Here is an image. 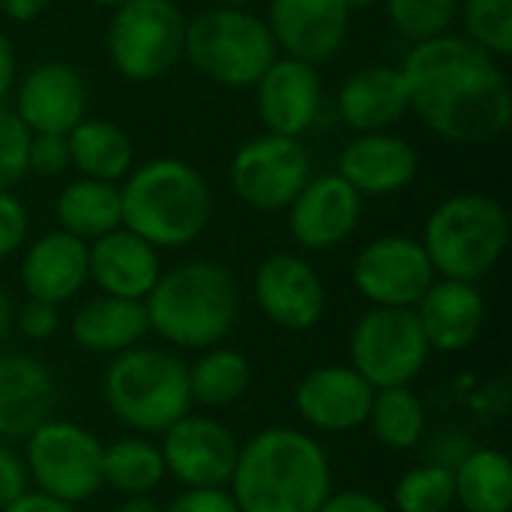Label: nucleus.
Segmentation results:
<instances>
[{
	"mask_svg": "<svg viewBox=\"0 0 512 512\" xmlns=\"http://www.w3.org/2000/svg\"><path fill=\"white\" fill-rule=\"evenodd\" d=\"M351 6L345 0H270L267 27L285 57L303 63L330 60L348 39Z\"/></svg>",
	"mask_w": 512,
	"mask_h": 512,
	"instance_id": "nucleus-15",
	"label": "nucleus"
},
{
	"mask_svg": "<svg viewBox=\"0 0 512 512\" xmlns=\"http://www.w3.org/2000/svg\"><path fill=\"white\" fill-rule=\"evenodd\" d=\"M456 504L465 512L512 510V462L495 447H471L453 468Z\"/></svg>",
	"mask_w": 512,
	"mask_h": 512,
	"instance_id": "nucleus-29",
	"label": "nucleus"
},
{
	"mask_svg": "<svg viewBox=\"0 0 512 512\" xmlns=\"http://www.w3.org/2000/svg\"><path fill=\"white\" fill-rule=\"evenodd\" d=\"M165 512H240L228 489H183Z\"/></svg>",
	"mask_w": 512,
	"mask_h": 512,
	"instance_id": "nucleus-41",
	"label": "nucleus"
},
{
	"mask_svg": "<svg viewBox=\"0 0 512 512\" xmlns=\"http://www.w3.org/2000/svg\"><path fill=\"white\" fill-rule=\"evenodd\" d=\"M255 90L258 117L267 132L300 138L315 126L321 111V78L312 63L276 57L255 81Z\"/></svg>",
	"mask_w": 512,
	"mask_h": 512,
	"instance_id": "nucleus-19",
	"label": "nucleus"
},
{
	"mask_svg": "<svg viewBox=\"0 0 512 512\" xmlns=\"http://www.w3.org/2000/svg\"><path fill=\"white\" fill-rule=\"evenodd\" d=\"M0 512H75V507L60 504V501H54V498H48V495H42V492H27V495H21L15 504L3 507Z\"/></svg>",
	"mask_w": 512,
	"mask_h": 512,
	"instance_id": "nucleus-44",
	"label": "nucleus"
},
{
	"mask_svg": "<svg viewBox=\"0 0 512 512\" xmlns=\"http://www.w3.org/2000/svg\"><path fill=\"white\" fill-rule=\"evenodd\" d=\"M147 333H150V324H147V312L141 300H120V297H105V294L84 300L69 321L72 342L90 354L117 357L135 348Z\"/></svg>",
	"mask_w": 512,
	"mask_h": 512,
	"instance_id": "nucleus-26",
	"label": "nucleus"
},
{
	"mask_svg": "<svg viewBox=\"0 0 512 512\" xmlns=\"http://www.w3.org/2000/svg\"><path fill=\"white\" fill-rule=\"evenodd\" d=\"M264 18L243 6H216L186 21L183 57L213 84L252 87L279 57Z\"/></svg>",
	"mask_w": 512,
	"mask_h": 512,
	"instance_id": "nucleus-7",
	"label": "nucleus"
},
{
	"mask_svg": "<svg viewBox=\"0 0 512 512\" xmlns=\"http://www.w3.org/2000/svg\"><path fill=\"white\" fill-rule=\"evenodd\" d=\"M414 315L432 354H462L486 327V300L477 282L438 276L414 306Z\"/></svg>",
	"mask_w": 512,
	"mask_h": 512,
	"instance_id": "nucleus-20",
	"label": "nucleus"
},
{
	"mask_svg": "<svg viewBox=\"0 0 512 512\" xmlns=\"http://www.w3.org/2000/svg\"><path fill=\"white\" fill-rule=\"evenodd\" d=\"M351 9H366V6H372V3H378V0H345Z\"/></svg>",
	"mask_w": 512,
	"mask_h": 512,
	"instance_id": "nucleus-50",
	"label": "nucleus"
},
{
	"mask_svg": "<svg viewBox=\"0 0 512 512\" xmlns=\"http://www.w3.org/2000/svg\"><path fill=\"white\" fill-rule=\"evenodd\" d=\"M192 405L201 408H228L240 402L252 387V363L237 348L213 345L186 366Z\"/></svg>",
	"mask_w": 512,
	"mask_h": 512,
	"instance_id": "nucleus-30",
	"label": "nucleus"
},
{
	"mask_svg": "<svg viewBox=\"0 0 512 512\" xmlns=\"http://www.w3.org/2000/svg\"><path fill=\"white\" fill-rule=\"evenodd\" d=\"M318 512H390V507L381 498H375L372 492L342 489V492H330Z\"/></svg>",
	"mask_w": 512,
	"mask_h": 512,
	"instance_id": "nucleus-43",
	"label": "nucleus"
},
{
	"mask_svg": "<svg viewBox=\"0 0 512 512\" xmlns=\"http://www.w3.org/2000/svg\"><path fill=\"white\" fill-rule=\"evenodd\" d=\"M102 441L69 420L51 417L24 441V465L33 492L78 507L102 489Z\"/></svg>",
	"mask_w": 512,
	"mask_h": 512,
	"instance_id": "nucleus-9",
	"label": "nucleus"
},
{
	"mask_svg": "<svg viewBox=\"0 0 512 512\" xmlns=\"http://www.w3.org/2000/svg\"><path fill=\"white\" fill-rule=\"evenodd\" d=\"M69 162L87 180L117 183L132 171V138L108 120H81L69 135Z\"/></svg>",
	"mask_w": 512,
	"mask_h": 512,
	"instance_id": "nucleus-28",
	"label": "nucleus"
},
{
	"mask_svg": "<svg viewBox=\"0 0 512 512\" xmlns=\"http://www.w3.org/2000/svg\"><path fill=\"white\" fill-rule=\"evenodd\" d=\"M420 243L441 279L480 282L510 246V216L489 195H450L429 213Z\"/></svg>",
	"mask_w": 512,
	"mask_h": 512,
	"instance_id": "nucleus-5",
	"label": "nucleus"
},
{
	"mask_svg": "<svg viewBox=\"0 0 512 512\" xmlns=\"http://www.w3.org/2000/svg\"><path fill=\"white\" fill-rule=\"evenodd\" d=\"M387 18L411 42L444 36L459 15V0H384Z\"/></svg>",
	"mask_w": 512,
	"mask_h": 512,
	"instance_id": "nucleus-35",
	"label": "nucleus"
},
{
	"mask_svg": "<svg viewBox=\"0 0 512 512\" xmlns=\"http://www.w3.org/2000/svg\"><path fill=\"white\" fill-rule=\"evenodd\" d=\"M228 492L240 512H318L333 492L324 447L291 426H270L240 444Z\"/></svg>",
	"mask_w": 512,
	"mask_h": 512,
	"instance_id": "nucleus-2",
	"label": "nucleus"
},
{
	"mask_svg": "<svg viewBox=\"0 0 512 512\" xmlns=\"http://www.w3.org/2000/svg\"><path fill=\"white\" fill-rule=\"evenodd\" d=\"M435 279L438 273L423 243L408 234H387L366 243L351 264L357 294L375 309H414Z\"/></svg>",
	"mask_w": 512,
	"mask_h": 512,
	"instance_id": "nucleus-12",
	"label": "nucleus"
},
{
	"mask_svg": "<svg viewBox=\"0 0 512 512\" xmlns=\"http://www.w3.org/2000/svg\"><path fill=\"white\" fill-rule=\"evenodd\" d=\"M372 396L375 390L351 366L330 363L309 369L300 378L294 390V408L312 429L327 435H345L366 426Z\"/></svg>",
	"mask_w": 512,
	"mask_h": 512,
	"instance_id": "nucleus-18",
	"label": "nucleus"
},
{
	"mask_svg": "<svg viewBox=\"0 0 512 512\" xmlns=\"http://www.w3.org/2000/svg\"><path fill=\"white\" fill-rule=\"evenodd\" d=\"M171 3H177V0H171Z\"/></svg>",
	"mask_w": 512,
	"mask_h": 512,
	"instance_id": "nucleus-52",
	"label": "nucleus"
},
{
	"mask_svg": "<svg viewBox=\"0 0 512 512\" xmlns=\"http://www.w3.org/2000/svg\"><path fill=\"white\" fill-rule=\"evenodd\" d=\"M108 411L135 435H162L192 411L186 363L168 351L135 345L111 360L102 378Z\"/></svg>",
	"mask_w": 512,
	"mask_h": 512,
	"instance_id": "nucleus-6",
	"label": "nucleus"
},
{
	"mask_svg": "<svg viewBox=\"0 0 512 512\" xmlns=\"http://www.w3.org/2000/svg\"><path fill=\"white\" fill-rule=\"evenodd\" d=\"M87 273L99 294L144 303L162 276V261L156 246L126 228H117L87 243Z\"/></svg>",
	"mask_w": 512,
	"mask_h": 512,
	"instance_id": "nucleus-23",
	"label": "nucleus"
},
{
	"mask_svg": "<svg viewBox=\"0 0 512 512\" xmlns=\"http://www.w3.org/2000/svg\"><path fill=\"white\" fill-rule=\"evenodd\" d=\"M165 480L159 444L144 435L117 438L102 447V486L123 498H150Z\"/></svg>",
	"mask_w": 512,
	"mask_h": 512,
	"instance_id": "nucleus-31",
	"label": "nucleus"
},
{
	"mask_svg": "<svg viewBox=\"0 0 512 512\" xmlns=\"http://www.w3.org/2000/svg\"><path fill=\"white\" fill-rule=\"evenodd\" d=\"M471 450V444H468V435L465 432H459V429H441V432H435V438H432V447H429V462L432 465H444V468H456L459 462H462V456Z\"/></svg>",
	"mask_w": 512,
	"mask_h": 512,
	"instance_id": "nucleus-42",
	"label": "nucleus"
},
{
	"mask_svg": "<svg viewBox=\"0 0 512 512\" xmlns=\"http://www.w3.org/2000/svg\"><path fill=\"white\" fill-rule=\"evenodd\" d=\"M159 453L165 477H174L183 489H228L240 441L216 417L189 411L162 432Z\"/></svg>",
	"mask_w": 512,
	"mask_h": 512,
	"instance_id": "nucleus-13",
	"label": "nucleus"
},
{
	"mask_svg": "<svg viewBox=\"0 0 512 512\" xmlns=\"http://www.w3.org/2000/svg\"><path fill=\"white\" fill-rule=\"evenodd\" d=\"M123 228L156 249L195 243L213 216V192L201 171L183 159L162 156L132 168L120 186Z\"/></svg>",
	"mask_w": 512,
	"mask_h": 512,
	"instance_id": "nucleus-4",
	"label": "nucleus"
},
{
	"mask_svg": "<svg viewBox=\"0 0 512 512\" xmlns=\"http://www.w3.org/2000/svg\"><path fill=\"white\" fill-rule=\"evenodd\" d=\"M411 108L450 144H489L510 129L512 87L498 57L465 36L414 42L399 66Z\"/></svg>",
	"mask_w": 512,
	"mask_h": 512,
	"instance_id": "nucleus-1",
	"label": "nucleus"
},
{
	"mask_svg": "<svg viewBox=\"0 0 512 512\" xmlns=\"http://www.w3.org/2000/svg\"><path fill=\"white\" fill-rule=\"evenodd\" d=\"M30 492V477L24 456H18L9 444H0V510L15 504Z\"/></svg>",
	"mask_w": 512,
	"mask_h": 512,
	"instance_id": "nucleus-40",
	"label": "nucleus"
},
{
	"mask_svg": "<svg viewBox=\"0 0 512 512\" xmlns=\"http://www.w3.org/2000/svg\"><path fill=\"white\" fill-rule=\"evenodd\" d=\"M396 512H450L456 507L453 471L444 465H414L408 468L393 489Z\"/></svg>",
	"mask_w": 512,
	"mask_h": 512,
	"instance_id": "nucleus-33",
	"label": "nucleus"
},
{
	"mask_svg": "<svg viewBox=\"0 0 512 512\" xmlns=\"http://www.w3.org/2000/svg\"><path fill=\"white\" fill-rule=\"evenodd\" d=\"M234 195L261 213L288 210L312 177V159L300 138L264 132L246 141L228 168Z\"/></svg>",
	"mask_w": 512,
	"mask_h": 512,
	"instance_id": "nucleus-11",
	"label": "nucleus"
},
{
	"mask_svg": "<svg viewBox=\"0 0 512 512\" xmlns=\"http://www.w3.org/2000/svg\"><path fill=\"white\" fill-rule=\"evenodd\" d=\"M27 144L30 132L12 111L0 102V189H12L27 174Z\"/></svg>",
	"mask_w": 512,
	"mask_h": 512,
	"instance_id": "nucleus-36",
	"label": "nucleus"
},
{
	"mask_svg": "<svg viewBox=\"0 0 512 512\" xmlns=\"http://www.w3.org/2000/svg\"><path fill=\"white\" fill-rule=\"evenodd\" d=\"M366 426L381 447L393 453H408L426 435V405L411 387L375 390Z\"/></svg>",
	"mask_w": 512,
	"mask_h": 512,
	"instance_id": "nucleus-32",
	"label": "nucleus"
},
{
	"mask_svg": "<svg viewBox=\"0 0 512 512\" xmlns=\"http://www.w3.org/2000/svg\"><path fill=\"white\" fill-rule=\"evenodd\" d=\"M285 213L291 237L303 249L324 252L354 234V228L360 225L363 198L339 174H321L309 177V183L300 189Z\"/></svg>",
	"mask_w": 512,
	"mask_h": 512,
	"instance_id": "nucleus-17",
	"label": "nucleus"
},
{
	"mask_svg": "<svg viewBox=\"0 0 512 512\" xmlns=\"http://www.w3.org/2000/svg\"><path fill=\"white\" fill-rule=\"evenodd\" d=\"M45 6L48 0H0V15L15 24H24V21H33Z\"/></svg>",
	"mask_w": 512,
	"mask_h": 512,
	"instance_id": "nucleus-46",
	"label": "nucleus"
},
{
	"mask_svg": "<svg viewBox=\"0 0 512 512\" xmlns=\"http://www.w3.org/2000/svg\"><path fill=\"white\" fill-rule=\"evenodd\" d=\"M57 384L30 354H0V444L27 441L54 417Z\"/></svg>",
	"mask_w": 512,
	"mask_h": 512,
	"instance_id": "nucleus-22",
	"label": "nucleus"
},
{
	"mask_svg": "<svg viewBox=\"0 0 512 512\" xmlns=\"http://www.w3.org/2000/svg\"><path fill=\"white\" fill-rule=\"evenodd\" d=\"M54 213H57L60 231L78 237L81 243H93V240L123 228L120 186L78 177L60 189Z\"/></svg>",
	"mask_w": 512,
	"mask_h": 512,
	"instance_id": "nucleus-27",
	"label": "nucleus"
},
{
	"mask_svg": "<svg viewBox=\"0 0 512 512\" xmlns=\"http://www.w3.org/2000/svg\"><path fill=\"white\" fill-rule=\"evenodd\" d=\"M27 240V210L9 192L0 189V261L15 255Z\"/></svg>",
	"mask_w": 512,
	"mask_h": 512,
	"instance_id": "nucleus-38",
	"label": "nucleus"
},
{
	"mask_svg": "<svg viewBox=\"0 0 512 512\" xmlns=\"http://www.w3.org/2000/svg\"><path fill=\"white\" fill-rule=\"evenodd\" d=\"M117 512H165V507H159L153 498H126Z\"/></svg>",
	"mask_w": 512,
	"mask_h": 512,
	"instance_id": "nucleus-47",
	"label": "nucleus"
},
{
	"mask_svg": "<svg viewBox=\"0 0 512 512\" xmlns=\"http://www.w3.org/2000/svg\"><path fill=\"white\" fill-rule=\"evenodd\" d=\"M87 3H93V6H108V9H117L120 3H126V0H87Z\"/></svg>",
	"mask_w": 512,
	"mask_h": 512,
	"instance_id": "nucleus-49",
	"label": "nucleus"
},
{
	"mask_svg": "<svg viewBox=\"0 0 512 512\" xmlns=\"http://www.w3.org/2000/svg\"><path fill=\"white\" fill-rule=\"evenodd\" d=\"M12 321H15V309H12V300H9V294L0 288V339L9 333V327H12Z\"/></svg>",
	"mask_w": 512,
	"mask_h": 512,
	"instance_id": "nucleus-48",
	"label": "nucleus"
},
{
	"mask_svg": "<svg viewBox=\"0 0 512 512\" xmlns=\"http://www.w3.org/2000/svg\"><path fill=\"white\" fill-rule=\"evenodd\" d=\"M408 111V87L393 66L357 69L339 90V114L354 132H387Z\"/></svg>",
	"mask_w": 512,
	"mask_h": 512,
	"instance_id": "nucleus-25",
	"label": "nucleus"
},
{
	"mask_svg": "<svg viewBox=\"0 0 512 512\" xmlns=\"http://www.w3.org/2000/svg\"><path fill=\"white\" fill-rule=\"evenodd\" d=\"M186 18L171 0H126L114 9L105 48L129 81H156L183 60Z\"/></svg>",
	"mask_w": 512,
	"mask_h": 512,
	"instance_id": "nucleus-8",
	"label": "nucleus"
},
{
	"mask_svg": "<svg viewBox=\"0 0 512 512\" xmlns=\"http://www.w3.org/2000/svg\"><path fill=\"white\" fill-rule=\"evenodd\" d=\"M18 276L27 300H42L51 306L69 303L90 282L87 243L60 228L48 231L24 249Z\"/></svg>",
	"mask_w": 512,
	"mask_h": 512,
	"instance_id": "nucleus-24",
	"label": "nucleus"
},
{
	"mask_svg": "<svg viewBox=\"0 0 512 512\" xmlns=\"http://www.w3.org/2000/svg\"><path fill=\"white\" fill-rule=\"evenodd\" d=\"M12 324L21 330L24 339H30V342H45V339H51V336L57 333L60 315H57V306H51V303L27 300V303L18 309V315H15Z\"/></svg>",
	"mask_w": 512,
	"mask_h": 512,
	"instance_id": "nucleus-39",
	"label": "nucleus"
},
{
	"mask_svg": "<svg viewBox=\"0 0 512 512\" xmlns=\"http://www.w3.org/2000/svg\"><path fill=\"white\" fill-rule=\"evenodd\" d=\"M417 150L390 132H360L339 156V177L363 198L396 195L417 180Z\"/></svg>",
	"mask_w": 512,
	"mask_h": 512,
	"instance_id": "nucleus-21",
	"label": "nucleus"
},
{
	"mask_svg": "<svg viewBox=\"0 0 512 512\" xmlns=\"http://www.w3.org/2000/svg\"><path fill=\"white\" fill-rule=\"evenodd\" d=\"M465 39L492 57L512 54V0H465Z\"/></svg>",
	"mask_w": 512,
	"mask_h": 512,
	"instance_id": "nucleus-34",
	"label": "nucleus"
},
{
	"mask_svg": "<svg viewBox=\"0 0 512 512\" xmlns=\"http://www.w3.org/2000/svg\"><path fill=\"white\" fill-rule=\"evenodd\" d=\"M222 6H243V3H249V0H219Z\"/></svg>",
	"mask_w": 512,
	"mask_h": 512,
	"instance_id": "nucleus-51",
	"label": "nucleus"
},
{
	"mask_svg": "<svg viewBox=\"0 0 512 512\" xmlns=\"http://www.w3.org/2000/svg\"><path fill=\"white\" fill-rule=\"evenodd\" d=\"M15 72H18V63H15L12 42H9L6 33L0 30V102H6V96L12 93V87H15Z\"/></svg>",
	"mask_w": 512,
	"mask_h": 512,
	"instance_id": "nucleus-45",
	"label": "nucleus"
},
{
	"mask_svg": "<svg viewBox=\"0 0 512 512\" xmlns=\"http://www.w3.org/2000/svg\"><path fill=\"white\" fill-rule=\"evenodd\" d=\"M351 369L372 387H411L432 351L420 330L414 309H369L357 318L348 339Z\"/></svg>",
	"mask_w": 512,
	"mask_h": 512,
	"instance_id": "nucleus-10",
	"label": "nucleus"
},
{
	"mask_svg": "<svg viewBox=\"0 0 512 512\" xmlns=\"http://www.w3.org/2000/svg\"><path fill=\"white\" fill-rule=\"evenodd\" d=\"M12 111L30 135H69L87 114V87L69 63L45 60L15 87Z\"/></svg>",
	"mask_w": 512,
	"mask_h": 512,
	"instance_id": "nucleus-16",
	"label": "nucleus"
},
{
	"mask_svg": "<svg viewBox=\"0 0 512 512\" xmlns=\"http://www.w3.org/2000/svg\"><path fill=\"white\" fill-rule=\"evenodd\" d=\"M150 330L177 348L207 351L222 345L240 315L234 276L216 261H183L162 270L144 297Z\"/></svg>",
	"mask_w": 512,
	"mask_h": 512,
	"instance_id": "nucleus-3",
	"label": "nucleus"
},
{
	"mask_svg": "<svg viewBox=\"0 0 512 512\" xmlns=\"http://www.w3.org/2000/svg\"><path fill=\"white\" fill-rule=\"evenodd\" d=\"M66 168H72L66 135H30L27 171L39 174V177H57Z\"/></svg>",
	"mask_w": 512,
	"mask_h": 512,
	"instance_id": "nucleus-37",
	"label": "nucleus"
},
{
	"mask_svg": "<svg viewBox=\"0 0 512 512\" xmlns=\"http://www.w3.org/2000/svg\"><path fill=\"white\" fill-rule=\"evenodd\" d=\"M252 291L261 315L291 333L318 327L327 309V291L318 270L294 252L264 258L255 270Z\"/></svg>",
	"mask_w": 512,
	"mask_h": 512,
	"instance_id": "nucleus-14",
	"label": "nucleus"
}]
</instances>
